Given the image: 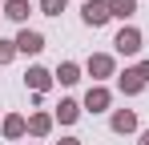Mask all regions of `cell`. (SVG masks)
Wrapping results in <instances>:
<instances>
[{
	"instance_id": "cell-4",
	"label": "cell",
	"mask_w": 149,
	"mask_h": 145,
	"mask_svg": "<svg viewBox=\"0 0 149 145\" xmlns=\"http://www.w3.org/2000/svg\"><path fill=\"white\" fill-rule=\"evenodd\" d=\"M85 69H89L93 81H105V77H113V56H109V52H93Z\"/></svg>"
},
{
	"instance_id": "cell-19",
	"label": "cell",
	"mask_w": 149,
	"mask_h": 145,
	"mask_svg": "<svg viewBox=\"0 0 149 145\" xmlns=\"http://www.w3.org/2000/svg\"><path fill=\"white\" fill-rule=\"evenodd\" d=\"M137 145H149V129H145V133H141V141H137Z\"/></svg>"
},
{
	"instance_id": "cell-9",
	"label": "cell",
	"mask_w": 149,
	"mask_h": 145,
	"mask_svg": "<svg viewBox=\"0 0 149 145\" xmlns=\"http://www.w3.org/2000/svg\"><path fill=\"white\" fill-rule=\"evenodd\" d=\"M0 129H4V137H12V141H20V137L28 133V121L12 113V117H4V121H0Z\"/></svg>"
},
{
	"instance_id": "cell-18",
	"label": "cell",
	"mask_w": 149,
	"mask_h": 145,
	"mask_svg": "<svg viewBox=\"0 0 149 145\" xmlns=\"http://www.w3.org/2000/svg\"><path fill=\"white\" fill-rule=\"evenodd\" d=\"M56 145H81V141H77V137H61Z\"/></svg>"
},
{
	"instance_id": "cell-3",
	"label": "cell",
	"mask_w": 149,
	"mask_h": 145,
	"mask_svg": "<svg viewBox=\"0 0 149 145\" xmlns=\"http://www.w3.org/2000/svg\"><path fill=\"white\" fill-rule=\"evenodd\" d=\"M24 85L32 89V93H40V97H45V93L52 89V72H49V69H40V65H32V69L24 72Z\"/></svg>"
},
{
	"instance_id": "cell-16",
	"label": "cell",
	"mask_w": 149,
	"mask_h": 145,
	"mask_svg": "<svg viewBox=\"0 0 149 145\" xmlns=\"http://www.w3.org/2000/svg\"><path fill=\"white\" fill-rule=\"evenodd\" d=\"M16 56V40H0V65H8Z\"/></svg>"
},
{
	"instance_id": "cell-1",
	"label": "cell",
	"mask_w": 149,
	"mask_h": 145,
	"mask_svg": "<svg viewBox=\"0 0 149 145\" xmlns=\"http://www.w3.org/2000/svg\"><path fill=\"white\" fill-rule=\"evenodd\" d=\"M113 48H117L121 56H137V52H141V32H137L133 24H125L121 32L113 36Z\"/></svg>"
},
{
	"instance_id": "cell-12",
	"label": "cell",
	"mask_w": 149,
	"mask_h": 145,
	"mask_svg": "<svg viewBox=\"0 0 149 145\" xmlns=\"http://www.w3.org/2000/svg\"><path fill=\"white\" fill-rule=\"evenodd\" d=\"M56 81H61V85H77V81H81V65L61 61V65H56Z\"/></svg>"
},
{
	"instance_id": "cell-6",
	"label": "cell",
	"mask_w": 149,
	"mask_h": 145,
	"mask_svg": "<svg viewBox=\"0 0 149 145\" xmlns=\"http://www.w3.org/2000/svg\"><path fill=\"white\" fill-rule=\"evenodd\" d=\"M117 89H121L125 97H137L141 89H145V81H141V72H137V69H125L121 77H117Z\"/></svg>"
},
{
	"instance_id": "cell-7",
	"label": "cell",
	"mask_w": 149,
	"mask_h": 145,
	"mask_svg": "<svg viewBox=\"0 0 149 145\" xmlns=\"http://www.w3.org/2000/svg\"><path fill=\"white\" fill-rule=\"evenodd\" d=\"M45 48V36L36 32V28H20V36H16V52H40Z\"/></svg>"
},
{
	"instance_id": "cell-17",
	"label": "cell",
	"mask_w": 149,
	"mask_h": 145,
	"mask_svg": "<svg viewBox=\"0 0 149 145\" xmlns=\"http://www.w3.org/2000/svg\"><path fill=\"white\" fill-rule=\"evenodd\" d=\"M137 72H141V81L149 85V61H141V65H137Z\"/></svg>"
},
{
	"instance_id": "cell-8",
	"label": "cell",
	"mask_w": 149,
	"mask_h": 145,
	"mask_svg": "<svg viewBox=\"0 0 149 145\" xmlns=\"http://www.w3.org/2000/svg\"><path fill=\"white\" fill-rule=\"evenodd\" d=\"M109 125H113V133H133V129H137V113H133V109H117Z\"/></svg>"
},
{
	"instance_id": "cell-11",
	"label": "cell",
	"mask_w": 149,
	"mask_h": 145,
	"mask_svg": "<svg viewBox=\"0 0 149 145\" xmlns=\"http://www.w3.org/2000/svg\"><path fill=\"white\" fill-rule=\"evenodd\" d=\"M28 133H32V137H49L52 133V117L49 113H32V117H28Z\"/></svg>"
},
{
	"instance_id": "cell-15",
	"label": "cell",
	"mask_w": 149,
	"mask_h": 145,
	"mask_svg": "<svg viewBox=\"0 0 149 145\" xmlns=\"http://www.w3.org/2000/svg\"><path fill=\"white\" fill-rule=\"evenodd\" d=\"M65 4H69V0H40V12H45V16H61Z\"/></svg>"
},
{
	"instance_id": "cell-2",
	"label": "cell",
	"mask_w": 149,
	"mask_h": 145,
	"mask_svg": "<svg viewBox=\"0 0 149 145\" xmlns=\"http://www.w3.org/2000/svg\"><path fill=\"white\" fill-rule=\"evenodd\" d=\"M109 16H113V12H109V4H105V0H85V4H81V20L89 24V28H101Z\"/></svg>"
},
{
	"instance_id": "cell-10",
	"label": "cell",
	"mask_w": 149,
	"mask_h": 145,
	"mask_svg": "<svg viewBox=\"0 0 149 145\" xmlns=\"http://www.w3.org/2000/svg\"><path fill=\"white\" fill-rule=\"evenodd\" d=\"M77 117H81V105H77L73 97H65V101L56 105V121H61V125H73Z\"/></svg>"
},
{
	"instance_id": "cell-5",
	"label": "cell",
	"mask_w": 149,
	"mask_h": 145,
	"mask_svg": "<svg viewBox=\"0 0 149 145\" xmlns=\"http://www.w3.org/2000/svg\"><path fill=\"white\" fill-rule=\"evenodd\" d=\"M109 101H113V93H109L105 85H93V89L85 93V109H89V113H105Z\"/></svg>"
},
{
	"instance_id": "cell-20",
	"label": "cell",
	"mask_w": 149,
	"mask_h": 145,
	"mask_svg": "<svg viewBox=\"0 0 149 145\" xmlns=\"http://www.w3.org/2000/svg\"><path fill=\"white\" fill-rule=\"evenodd\" d=\"M28 145H36V141H28Z\"/></svg>"
},
{
	"instance_id": "cell-13",
	"label": "cell",
	"mask_w": 149,
	"mask_h": 145,
	"mask_svg": "<svg viewBox=\"0 0 149 145\" xmlns=\"http://www.w3.org/2000/svg\"><path fill=\"white\" fill-rule=\"evenodd\" d=\"M28 12H32L28 0H8V4H4V16H8V20H28Z\"/></svg>"
},
{
	"instance_id": "cell-14",
	"label": "cell",
	"mask_w": 149,
	"mask_h": 145,
	"mask_svg": "<svg viewBox=\"0 0 149 145\" xmlns=\"http://www.w3.org/2000/svg\"><path fill=\"white\" fill-rule=\"evenodd\" d=\"M109 12H113L117 20H129V16L137 12V0H109Z\"/></svg>"
}]
</instances>
